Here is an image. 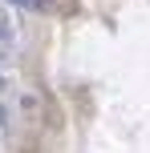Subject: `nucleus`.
Instances as JSON below:
<instances>
[{"label":"nucleus","instance_id":"nucleus-1","mask_svg":"<svg viewBox=\"0 0 150 153\" xmlns=\"http://www.w3.org/2000/svg\"><path fill=\"white\" fill-rule=\"evenodd\" d=\"M8 4H16V8H29V12H45L53 0H8Z\"/></svg>","mask_w":150,"mask_h":153},{"label":"nucleus","instance_id":"nucleus-2","mask_svg":"<svg viewBox=\"0 0 150 153\" xmlns=\"http://www.w3.org/2000/svg\"><path fill=\"white\" fill-rule=\"evenodd\" d=\"M0 89H4V73H0Z\"/></svg>","mask_w":150,"mask_h":153},{"label":"nucleus","instance_id":"nucleus-3","mask_svg":"<svg viewBox=\"0 0 150 153\" xmlns=\"http://www.w3.org/2000/svg\"><path fill=\"white\" fill-rule=\"evenodd\" d=\"M0 121H4V109H0Z\"/></svg>","mask_w":150,"mask_h":153}]
</instances>
